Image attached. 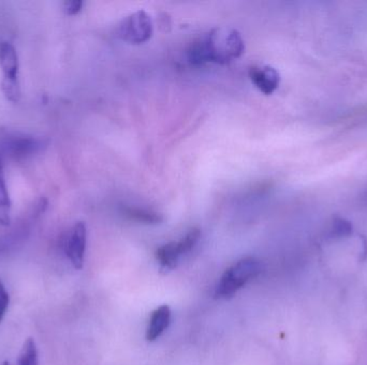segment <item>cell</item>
<instances>
[{"label":"cell","mask_w":367,"mask_h":365,"mask_svg":"<svg viewBox=\"0 0 367 365\" xmlns=\"http://www.w3.org/2000/svg\"><path fill=\"white\" fill-rule=\"evenodd\" d=\"M244 40L237 30L215 28L196 40L189 51L190 62L196 64L215 62L224 64L244 53Z\"/></svg>","instance_id":"1"},{"label":"cell","mask_w":367,"mask_h":365,"mask_svg":"<svg viewBox=\"0 0 367 365\" xmlns=\"http://www.w3.org/2000/svg\"><path fill=\"white\" fill-rule=\"evenodd\" d=\"M261 271V262L257 258L246 257L239 260L224 273L217 284L215 296L220 299H229L249 281L258 277Z\"/></svg>","instance_id":"2"},{"label":"cell","mask_w":367,"mask_h":365,"mask_svg":"<svg viewBox=\"0 0 367 365\" xmlns=\"http://www.w3.org/2000/svg\"><path fill=\"white\" fill-rule=\"evenodd\" d=\"M0 68L3 71L1 91L11 103H19L22 97L20 83V60L18 51L10 42H0Z\"/></svg>","instance_id":"3"},{"label":"cell","mask_w":367,"mask_h":365,"mask_svg":"<svg viewBox=\"0 0 367 365\" xmlns=\"http://www.w3.org/2000/svg\"><path fill=\"white\" fill-rule=\"evenodd\" d=\"M117 35L131 45H141L153 35V22L145 11H137L119 24Z\"/></svg>","instance_id":"4"},{"label":"cell","mask_w":367,"mask_h":365,"mask_svg":"<svg viewBox=\"0 0 367 365\" xmlns=\"http://www.w3.org/2000/svg\"><path fill=\"white\" fill-rule=\"evenodd\" d=\"M86 244V224L84 222H77L67 236L64 242V253L75 269H82L84 265Z\"/></svg>","instance_id":"5"},{"label":"cell","mask_w":367,"mask_h":365,"mask_svg":"<svg viewBox=\"0 0 367 365\" xmlns=\"http://www.w3.org/2000/svg\"><path fill=\"white\" fill-rule=\"evenodd\" d=\"M254 86L259 89L264 95H272L279 88L281 83V76L277 70L272 66H266L262 68H252L249 72Z\"/></svg>","instance_id":"6"},{"label":"cell","mask_w":367,"mask_h":365,"mask_svg":"<svg viewBox=\"0 0 367 365\" xmlns=\"http://www.w3.org/2000/svg\"><path fill=\"white\" fill-rule=\"evenodd\" d=\"M171 321V310L168 305H163L152 314L148 325L147 338L148 341H156L161 334L167 330Z\"/></svg>","instance_id":"7"},{"label":"cell","mask_w":367,"mask_h":365,"mask_svg":"<svg viewBox=\"0 0 367 365\" xmlns=\"http://www.w3.org/2000/svg\"><path fill=\"white\" fill-rule=\"evenodd\" d=\"M11 210H12V201L5 180V165L3 159L0 158V226L7 227L10 225Z\"/></svg>","instance_id":"8"},{"label":"cell","mask_w":367,"mask_h":365,"mask_svg":"<svg viewBox=\"0 0 367 365\" xmlns=\"http://www.w3.org/2000/svg\"><path fill=\"white\" fill-rule=\"evenodd\" d=\"M156 256L163 269L171 270L176 267L182 254L178 250V242H170L158 249Z\"/></svg>","instance_id":"9"},{"label":"cell","mask_w":367,"mask_h":365,"mask_svg":"<svg viewBox=\"0 0 367 365\" xmlns=\"http://www.w3.org/2000/svg\"><path fill=\"white\" fill-rule=\"evenodd\" d=\"M123 214L130 220L137 221L141 223L157 224L163 221V216L161 214L154 211L146 210V209L128 207V208L123 209Z\"/></svg>","instance_id":"10"},{"label":"cell","mask_w":367,"mask_h":365,"mask_svg":"<svg viewBox=\"0 0 367 365\" xmlns=\"http://www.w3.org/2000/svg\"><path fill=\"white\" fill-rule=\"evenodd\" d=\"M18 365H39V351L34 338H27L23 344L19 355Z\"/></svg>","instance_id":"11"},{"label":"cell","mask_w":367,"mask_h":365,"mask_svg":"<svg viewBox=\"0 0 367 365\" xmlns=\"http://www.w3.org/2000/svg\"><path fill=\"white\" fill-rule=\"evenodd\" d=\"M353 234V224L349 221L344 218H335L333 220L330 231H329V237L338 238L348 237Z\"/></svg>","instance_id":"12"},{"label":"cell","mask_w":367,"mask_h":365,"mask_svg":"<svg viewBox=\"0 0 367 365\" xmlns=\"http://www.w3.org/2000/svg\"><path fill=\"white\" fill-rule=\"evenodd\" d=\"M9 305H10V294L5 283L0 279V323L5 319Z\"/></svg>","instance_id":"13"},{"label":"cell","mask_w":367,"mask_h":365,"mask_svg":"<svg viewBox=\"0 0 367 365\" xmlns=\"http://www.w3.org/2000/svg\"><path fill=\"white\" fill-rule=\"evenodd\" d=\"M82 7H83V1L81 0H69L64 5V11L68 15L78 14L81 11Z\"/></svg>","instance_id":"14"},{"label":"cell","mask_w":367,"mask_h":365,"mask_svg":"<svg viewBox=\"0 0 367 365\" xmlns=\"http://www.w3.org/2000/svg\"><path fill=\"white\" fill-rule=\"evenodd\" d=\"M3 365H11V364H10V363L5 362V363H3Z\"/></svg>","instance_id":"15"},{"label":"cell","mask_w":367,"mask_h":365,"mask_svg":"<svg viewBox=\"0 0 367 365\" xmlns=\"http://www.w3.org/2000/svg\"><path fill=\"white\" fill-rule=\"evenodd\" d=\"M364 199H365V201H367V194H366V195H365Z\"/></svg>","instance_id":"16"}]
</instances>
